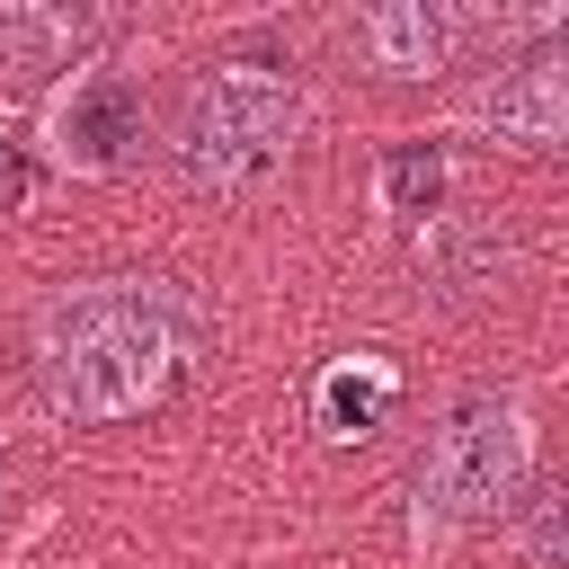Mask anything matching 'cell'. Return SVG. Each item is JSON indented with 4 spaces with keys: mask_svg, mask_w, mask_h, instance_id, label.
Masks as SVG:
<instances>
[{
    "mask_svg": "<svg viewBox=\"0 0 569 569\" xmlns=\"http://www.w3.org/2000/svg\"><path fill=\"white\" fill-rule=\"evenodd\" d=\"M204 347V320L160 276H98L36 311V373L44 400L80 427H116L160 409Z\"/></svg>",
    "mask_w": 569,
    "mask_h": 569,
    "instance_id": "1",
    "label": "cell"
},
{
    "mask_svg": "<svg viewBox=\"0 0 569 569\" xmlns=\"http://www.w3.org/2000/svg\"><path fill=\"white\" fill-rule=\"evenodd\" d=\"M302 142V89L276 62H213L169 107V169L196 196H249L267 187Z\"/></svg>",
    "mask_w": 569,
    "mask_h": 569,
    "instance_id": "2",
    "label": "cell"
},
{
    "mask_svg": "<svg viewBox=\"0 0 569 569\" xmlns=\"http://www.w3.org/2000/svg\"><path fill=\"white\" fill-rule=\"evenodd\" d=\"M516 480H525V409L507 391H462L418 453V516L445 525V533L507 516Z\"/></svg>",
    "mask_w": 569,
    "mask_h": 569,
    "instance_id": "3",
    "label": "cell"
},
{
    "mask_svg": "<svg viewBox=\"0 0 569 569\" xmlns=\"http://www.w3.org/2000/svg\"><path fill=\"white\" fill-rule=\"evenodd\" d=\"M347 36H356V53H365L373 71H391V80H436V71L462 62V44L480 36V18H471V9H445V0H382V9H365Z\"/></svg>",
    "mask_w": 569,
    "mask_h": 569,
    "instance_id": "4",
    "label": "cell"
},
{
    "mask_svg": "<svg viewBox=\"0 0 569 569\" xmlns=\"http://www.w3.org/2000/svg\"><path fill=\"white\" fill-rule=\"evenodd\" d=\"M480 124L498 142H516V151H560V133H569V71H560V53L533 44L525 62H507L480 89Z\"/></svg>",
    "mask_w": 569,
    "mask_h": 569,
    "instance_id": "5",
    "label": "cell"
},
{
    "mask_svg": "<svg viewBox=\"0 0 569 569\" xmlns=\"http://www.w3.org/2000/svg\"><path fill=\"white\" fill-rule=\"evenodd\" d=\"M409 258H418L427 293H445V302H471V293L507 284V267H516V240H507L489 213H427V222H418V240H409Z\"/></svg>",
    "mask_w": 569,
    "mask_h": 569,
    "instance_id": "6",
    "label": "cell"
},
{
    "mask_svg": "<svg viewBox=\"0 0 569 569\" xmlns=\"http://www.w3.org/2000/svg\"><path fill=\"white\" fill-rule=\"evenodd\" d=\"M53 133H62V160L71 169H124L133 142H142V89L124 71H89V80H71Z\"/></svg>",
    "mask_w": 569,
    "mask_h": 569,
    "instance_id": "7",
    "label": "cell"
},
{
    "mask_svg": "<svg viewBox=\"0 0 569 569\" xmlns=\"http://www.w3.org/2000/svg\"><path fill=\"white\" fill-rule=\"evenodd\" d=\"M400 400V365L391 356H338L320 382H311V418L329 445H365Z\"/></svg>",
    "mask_w": 569,
    "mask_h": 569,
    "instance_id": "8",
    "label": "cell"
},
{
    "mask_svg": "<svg viewBox=\"0 0 569 569\" xmlns=\"http://www.w3.org/2000/svg\"><path fill=\"white\" fill-rule=\"evenodd\" d=\"M98 36H107V18H89V9H0V80L62 71V53H80Z\"/></svg>",
    "mask_w": 569,
    "mask_h": 569,
    "instance_id": "9",
    "label": "cell"
},
{
    "mask_svg": "<svg viewBox=\"0 0 569 569\" xmlns=\"http://www.w3.org/2000/svg\"><path fill=\"white\" fill-rule=\"evenodd\" d=\"M382 204L409 213V222L445 213V151L436 142H391L382 151Z\"/></svg>",
    "mask_w": 569,
    "mask_h": 569,
    "instance_id": "10",
    "label": "cell"
},
{
    "mask_svg": "<svg viewBox=\"0 0 569 569\" xmlns=\"http://www.w3.org/2000/svg\"><path fill=\"white\" fill-rule=\"evenodd\" d=\"M507 507H516L525 560H533V569H560V489H551V480H525V498H507Z\"/></svg>",
    "mask_w": 569,
    "mask_h": 569,
    "instance_id": "11",
    "label": "cell"
},
{
    "mask_svg": "<svg viewBox=\"0 0 569 569\" xmlns=\"http://www.w3.org/2000/svg\"><path fill=\"white\" fill-rule=\"evenodd\" d=\"M27 187H36L27 142H9V133H0V213H18V204H27Z\"/></svg>",
    "mask_w": 569,
    "mask_h": 569,
    "instance_id": "12",
    "label": "cell"
},
{
    "mask_svg": "<svg viewBox=\"0 0 569 569\" xmlns=\"http://www.w3.org/2000/svg\"><path fill=\"white\" fill-rule=\"evenodd\" d=\"M0 498H9V489H0Z\"/></svg>",
    "mask_w": 569,
    "mask_h": 569,
    "instance_id": "13",
    "label": "cell"
}]
</instances>
